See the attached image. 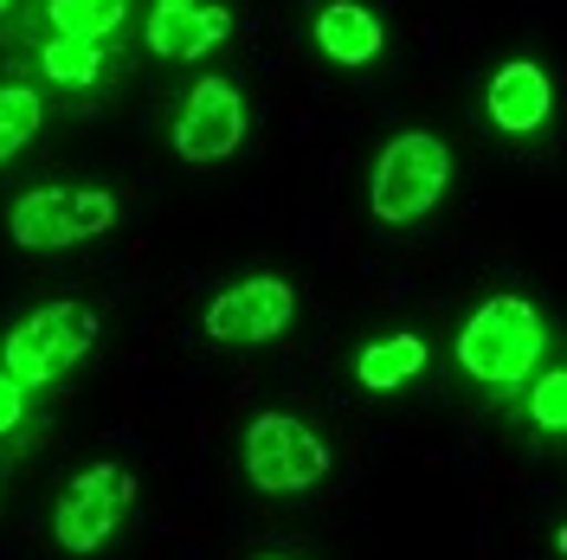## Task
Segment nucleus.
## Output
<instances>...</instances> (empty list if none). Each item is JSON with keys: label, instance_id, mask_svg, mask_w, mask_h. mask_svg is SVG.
I'll list each match as a JSON object with an SVG mask.
<instances>
[{"label": "nucleus", "instance_id": "obj_9", "mask_svg": "<svg viewBox=\"0 0 567 560\" xmlns=\"http://www.w3.org/2000/svg\"><path fill=\"white\" fill-rule=\"evenodd\" d=\"M226 33H233V13L226 7H207V0H155L148 7V27H142V45L155 59H168V65H194Z\"/></svg>", "mask_w": 567, "mask_h": 560}, {"label": "nucleus", "instance_id": "obj_4", "mask_svg": "<svg viewBox=\"0 0 567 560\" xmlns=\"http://www.w3.org/2000/svg\"><path fill=\"white\" fill-rule=\"evenodd\" d=\"M445 180H452V148L432 136V129H400V136L374 155L368 212H374L381 226H420L425 212L445 200Z\"/></svg>", "mask_w": 567, "mask_h": 560}, {"label": "nucleus", "instance_id": "obj_1", "mask_svg": "<svg viewBox=\"0 0 567 560\" xmlns=\"http://www.w3.org/2000/svg\"><path fill=\"white\" fill-rule=\"evenodd\" d=\"M548 349H555L548 315L535 310L529 297H516V290H496V297H484L477 310L464 315L458 342H452L458 367L484 386V393H523V386H529V374L548 361Z\"/></svg>", "mask_w": 567, "mask_h": 560}, {"label": "nucleus", "instance_id": "obj_2", "mask_svg": "<svg viewBox=\"0 0 567 560\" xmlns=\"http://www.w3.org/2000/svg\"><path fill=\"white\" fill-rule=\"evenodd\" d=\"M97 310L91 303H39L33 315H20L7 335H0V367L13 374L20 386H59L84 361V354L97 349Z\"/></svg>", "mask_w": 567, "mask_h": 560}, {"label": "nucleus", "instance_id": "obj_7", "mask_svg": "<svg viewBox=\"0 0 567 560\" xmlns=\"http://www.w3.org/2000/svg\"><path fill=\"white\" fill-rule=\"evenodd\" d=\"M290 315H297V290L284 278H271V271H258V278L226 283L207 303L200 329L219 349H258V342H278L284 329H290Z\"/></svg>", "mask_w": 567, "mask_h": 560}, {"label": "nucleus", "instance_id": "obj_18", "mask_svg": "<svg viewBox=\"0 0 567 560\" xmlns=\"http://www.w3.org/2000/svg\"><path fill=\"white\" fill-rule=\"evenodd\" d=\"M251 560H284V554H251Z\"/></svg>", "mask_w": 567, "mask_h": 560}, {"label": "nucleus", "instance_id": "obj_16", "mask_svg": "<svg viewBox=\"0 0 567 560\" xmlns=\"http://www.w3.org/2000/svg\"><path fill=\"white\" fill-rule=\"evenodd\" d=\"M523 413H529V425L542 432V438H561L567 432V374L555 367V361H542L529 374V386H523Z\"/></svg>", "mask_w": 567, "mask_h": 560}, {"label": "nucleus", "instance_id": "obj_10", "mask_svg": "<svg viewBox=\"0 0 567 560\" xmlns=\"http://www.w3.org/2000/svg\"><path fill=\"white\" fill-rule=\"evenodd\" d=\"M548 110H555V84H548V71L535 65V59H509V65L491 71V84H484L491 129H503V136H535L548 123Z\"/></svg>", "mask_w": 567, "mask_h": 560}, {"label": "nucleus", "instance_id": "obj_13", "mask_svg": "<svg viewBox=\"0 0 567 560\" xmlns=\"http://www.w3.org/2000/svg\"><path fill=\"white\" fill-rule=\"evenodd\" d=\"M39 77L59 84V91H97V84H104V45L52 33L39 45Z\"/></svg>", "mask_w": 567, "mask_h": 560}, {"label": "nucleus", "instance_id": "obj_6", "mask_svg": "<svg viewBox=\"0 0 567 560\" xmlns=\"http://www.w3.org/2000/svg\"><path fill=\"white\" fill-rule=\"evenodd\" d=\"M110 226H116L110 187H33L7 212V239L20 251H65L84 239H104Z\"/></svg>", "mask_w": 567, "mask_h": 560}, {"label": "nucleus", "instance_id": "obj_15", "mask_svg": "<svg viewBox=\"0 0 567 560\" xmlns=\"http://www.w3.org/2000/svg\"><path fill=\"white\" fill-rule=\"evenodd\" d=\"M45 129V97L33 84H0V168Z\"/></svg>", "mask_w": 567, "mask_h": 560}, {"label": "nucleus", "instance_id": "obj_17", "mask_svg": "<svg viewBox=\"0 0 567 560\" xmlns=\"http://www.w3.org/2000/svg\"><path fill=\"white\" fill-rule=\"evenodd\" d=\"M33 432H39L33 386H20L7 367H0V452H7V445H33Z\"/></svg>", "mask_w": 567, "mask_h": 560}, {"label": "nucleus", "instance_id": "obj_19", "mask_svg": "<svg viewBox=\"0 0 567 560\" xmlns=\"http://www.w3.org/2000/svg\"><path fill=\"white\" fill-rule=\"evenodd\" d=\"M7 7H13V0H0V13H7Z\"/></svg>", "mask_w": 567, "mask_h": 560}, {"label": "nucleus", "instance_id": "obj_12", "mask_svg": "<svg viewBox=\"0 0 567 560\" xmlns=\"http://www.w3.org/2000/svg\"><path fill=\"white\" fill-rule=\"evenodd\" d=\"M425 361H432L425 335H374L354 349V381H361V393H400L425 374Z\"/></svg>", "mask_w": 567, "mask_h": 560}, {"label": "nucleus", "instance_id": "obj_3", "mask_svg": "<svg viewBox=\"0 0 567 560\" xmlns=\"http://www.w3.org/2000/svg\"><path fill=\"white\" fill-rule=\"evenodd\" d=\"M239 470H246V484L258 496H303L329 477V445H322V432L310 419L271 406V413H251L246 419Z\"/></svg>", "mask_w": 567, "mask_h": 560}, {"label": "nucleus", "instance_id": "obj_11", "mask_svg": "<svg viewBox=\"0 0 567 560\" xmlns=\"http://www.w3.org/2000/svg\"><path fill=\"white\" fill-rule=\"evenodd\" d=\"M310 33H317V52L329 65L342 71H361L381 59V20L361 7V0H329L317 7V20H310Z\"/></svg>", "mask_w": 567, "mask_h": 560}, {"label": "nucleus", "instance_id": "obj_5", "mask_svg": "<svg viewBox=\"0 0 567 560\" xmlns=\"http://www.w3.org/2000/svg\"><path fill=\"white\" fill-rule=\"evenodd\" d=\"M130 509H136V477L123 464H110V457L84 464L59 490V502H52V541H59V554L84 560V554H97V548H110L123 535V522H130Z\"/></svg>", "mask_w": 567, "mask_h": 560}, {"label": "nucleus", "instance_id": "obj_14", "mask_svg": "<svg viewBox=\"0 0 567 560\" xmlns=\"http://www.w3.org/2000/svg\"><path fill=\"white\" fill-rule=\"evenodd\" d=\"M130 7H136V0H52V33H65V39H91V45H104V39H116V33H123Z\"/></svg>", "mask_w": 567, "mask_h": 560}, {"label": "nucleus", "instance_id": "obj_8", "mask_svg": "<svg viewBox=\"0 0 567 560\" xmlns=\"http://www.w3.org/2000/svg\"><path fill=\"white\" fill-rule=\"evenodd\" d=\"M239 142H246V97H239V84L233 77H194L175 110V155L194 162V168H213Z\"/></svg>", "mask_w": 567, "mask_h": 560}]
</instances>
